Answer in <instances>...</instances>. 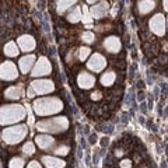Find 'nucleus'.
Returning a JSON list of instances; mask_svg holds the SVG:
<instances>
[{"mask_svg": "<svg viewBox=\"0 0 168 168\" xmlns=\"http://www.w3.org/2000/svg\"><path fill=\"white\" fill-rule=\"evenodd\" d=\"M32 108L38 116H49L60 112L63 109V102L58 97H44L39 100H35Z\"/></svg>", "mask_w": 168, "mask_h": 168, "instance_id": "nucleus-1", "label": "nucleus"}, {"mask_svg": "<svg viewBox=\"0 0 168 168\" xmlns=\"http://www.w3.org/2000/svg\"><path fill=\"white\" fill-rule=\"evenodd\" d=\"M0 123L3 126L4 125H13L17 122L23 121L25 118V109L23 105L18 104H13V105H4L0 109Z\"/></svg>", "mask_w": 168, "mask_h": 168, "instance_id": "nucleus-2", "label": "nucleus"}, {"mask_svg": "<svg viewBox=\"0 0 168 168\" xmlns=\"http://www.w3.org/2000/svg\"><path fill=\"white\" fill-rule=\"evenodd\" d=\"M69 128V121L65 116H56V118L44 119L37 123V129L44 133H60Z\"/></svg>", "mask_w": 168, "mask_h": 168, "instance_id": "nucleus-3", "label": "nucleus"}, {"mask_svg": "<svg viewBox=\"0 0 168 168\" xmlns=\"http://www.w3.org/2000/svg\"><path fill=\"white\" fill-rule=\"evenodd\" d=\"M28 134V128L25 125H17L13 128H7L2 132V139L7 144H17L21 140L25 139Z\"/></svg>", "mask_w": 168, "mask_h": 168, "instance_id": "nucleus-4", "label": "nucleus"}, {"mask_svg": "<svg viewBox=\"0 0 168 168\" xmlns=\"http://www.w3.org/2000/svg\"><path fill=\"white\" fill-rule=\"evenodd\" d=\"M53 90H55V84L50 80H46V79L34 80L28 90V97H34V94H38V95L50 94Z\"/></svg>", "mask_w": 168, "mask_h": 168, "instance_id": "nucleus-5", "label": "nucleus"}, {"mask_svg": "<svg viewBox=\"0 0 168 168\" xmlns=\"http://www.w3.org/2000/svg\"><path fill=\"white\" fill-rule=\"evenodd\" d=\"M18 71H17V66L13 62H3L0 66V77L2 80L6 81H13L17 79Z\"/></svg>", "mask_w": 168, "mask_h": 168, "instance_id": "nucleus-6", "label": "nucleus"}, {"mask_svg": "<svg viewBox=\"0 0 168 168\" xmlns=\"http://www.w3.org/2000/svg\"><path fill=\"white\" fill-rule=\"evenodd\" d=\"M50 70H52V65H50V62L46 58H39L38 59V62L35 63L34 69H32V76L34 77H41V76H48V74L50 73Z\"/></svg>", "mask_w": 168, "mask_h": 168, "instance_id": "nucleus-7", "label": "nucleus"}, {"mask_svg": "<svg viewBox=\"0 0 168 168\" xmlns=\"http://www.w3.org/2000/svg\"><path fill=\"white\" fill-rule=\"evenodd\" d=\"M150 29L154 32L157 37H163L165 34V20H164L163 14H155L151 20H150Z\"/></svg>", "mask_w": 168, "mask_h": 168, "instance_id": "nucleus-8", "label": "nucleus"}, {"mask_svg": "<svg viewBox=\"0 0 168 168\" xmlns=\"http://www.w3.org/2000/svg\"><path fill=\"white\" fill-rule=\"evenodd\" d=\"M105 66H107V60H105V58L101 53H94V55L88 59V62H87V67H88L90 70L95 71V73L102 71L105 69Z\"/></svg>", "mask_w": 168, "mask_h": 168, "instance_id": "nucleus-9", "label": "nucleus"}, {"mask_svg": "<svg viewBox=\"0 0 168 168\" xmlns=\"http://www.w3.org/2000/svg\"><path fill=\"white\" fill-rule=\"evenodd\" d=\"M77 84L84 90H90V88H92V86L95 84V77L92 76L91 73L81 71V73L77 76Z\"/></svg>", "mask_w": 168, "mask_h": 168, "instance_id": "nucleus-10", "label": "nucleus"}, {"mask_svg": "<svg viewBox=\"0 0 168 168\" xmlns=\"http://www.w3.org/2000/svg\"><path fill=\"white\" fill-rule=\"evenodd\" d=\"M17 44H18L20 49L23 52H31L35 48V39L31 37V35H21V37L17 39Z\"/></svg>", "mask_w": 168, "mask_h": 168, "instance_id": "nucleus-11", "label": "nucleus"}, {"mask_svg": "<svg viewBox=\"0 0 168 168\" xmlns=\"http://www.w3.org/2000/svg\"><path fill=\"white\" fill-rule=\"evenodd\" d=\"M35 63H37V62H35V56L34 55H25V56H23V58L20 59V62H18L21 73H24V74L29 73V70H31V69H34Z\"/></svg>", "mask_w": 168, "mask_h": 168, "instance_id": "nucleus-12", "label": "nucleus"}, {"mask_svg": "<svg viewBox=\"0 0 168 168\" xmlns=\"http://www.w3.org/2000/svg\"><path fill=\"white\" fill-rule=\"evenodd\" d=\"M108 3L107 2H100L98 4H94L91 8H90V14H91L92 18H102L105 17V14H107L108 11Z\"/></svg>", "mask_w": 168, "mask_h": 168, "instance_id": "nucleus-13", "label": "nucleus"}, {"mask_svg": "<svg viewBox=\"0 0 168 168\" xmlns=\"http://www.w3.org/2000/svg\"><path fill=\"white\" fill-rule=\"evenodd\" d=\"M121 41H119L118 37H108L107 39L104 41V48L111 53H116L121 50Z\"/></svg>", "mask_w": 168, "mask_h": 168, "instance_id": "nucleus-14", "label": "nucleus"}, {"mask_svg": "<svg viewBox=\"0 0 168 168\" xmlns=\"http://www.w3.org/2000/svg\"><path fill=\"white\" fill-rule=\"evenodd\" d=\"M35 143H37V146L39 147V149L48 150V149H50V147L55 144V140H53L49 134L44 133V134H38V136L35 137Z\"/></svg>", "mask_w": 168, "mask_h": 168, "instance_id": "nucleus-15", "label": "nucleus"}, {"mask_svg": "<svg viewBox=\"0 0 168 168\" xmlns=\"http://www.w3.org/2000/svg\"><path fill=\"white\" fill-rule=\"evenodd\" d=\"M24 95V87L18 84V86H13L8 87L4 91V97L8 98V100H18Z\"/></svg>", "mask_w": 168, "mask_h": 168, "instance_id": "nucleus-16", "label": "nucleus"}, {"mask_svg": "<svg viewBox=\"0 0 168 168\" xmlns=\"http://www.w3.org/2000/svg\"><path fill=\"white\" fill-rule=\"evenodd\" d=\"M44 165L46 168H63L65 167V161L58 157H50V155H44L41 158Z\"/></svg>", "mask_w": 168, "mask_h": 168, "instance_id": "nucleus-17", "label": "nucleus"}, {"mask_svg": "<svg viewBox=\"0 0 168 168\" xmlns=\"http://www.w3.org/2000/svg\"><path fill=\"white\" fill-rule=\"evenodd\" d=\"M155 7L154 0H140L139 2V13L140 14H147Z\"/></svg>", "mask_w": 168, "mask_h": 168, "instance_id": "nucleus-18", "label": "nucleus"}, {"mask_svg": "<svg viewBox=\"0 0 168 168\" xmlns=\"http://www.w3.org/2000/svg\"><path fill=\"white\" fill-rule=\"evenodd\" d=\"M18 46H17L16 42H7V44L4 45V53L7 56H10V58H16L17 55H18Z\"/></svg>", "mask_w": 168, "mask_h": 168, "instance_id": "nucleus-19", "label": "nucleus"}, {"mask_svg": "<svg viewBox=\"0 0 168 168\" xmlns=\"http://www.w3.org/2000/svg\"><path fill=\"white\" fill-rule=\"evenodd\" d=\"M115 79H116V74L113 73V71H107V73H104L102 76H101V84L105 87H109L113 84Z\"/></svg>", "mask_w": 168, "mask_h": 168, "instance_id": "nucleus-20", "label": "nucleus"}, {"mask_svg": "<svg viewBox=\"0 0 168 168\" xmlns=\"http://www.w3.org/2000/svg\"><path fill=\"white\" fill-rule=\"evenodd\" d=\"M76 2L77 0H59L58 2V8H56V10H58V14H63L69 7H71Z\"/></svg>", "mask_w": 168, "mask_h": 168, "instance_id": "nucleus-21", "label": "nucleus"}, {"mask_svg": "<svg viewBox=\"0 0 168 168\" xmlns=\"http://www.w3.org/2000/svg\"><path fill=\"white\" fill-rule=\"evenodd\" d=\"M81 18H83V14H81L80 7H74V10L71 11V13H69V16H67V20L70 21V23H79Z\"/></svg>", "mask_w": 168, "mask_h": 168, "instance_id": "nucleus-22", "label": "nucleus"}, {"mask_svg": "<svg viewBox=\"0 0 168 168\" xmlns=\"http://www.w3.org/2000/svg\"><path fill=\"white\" fill-rule=\"evenodd\" d=\"M8 167L10 168H24V160L20 157L11 158V161L8 163Z\"/></svg>", "mask_w": 168, "mask_h": 168, "instance_id": "nucleus-23", "label": "nucleus"}, {"mask_svg": "<svg viewBox=\"0 0 168 168\" xmlns=\"http://www.w3.org/2000/svg\"><path fill=\"white\" fill-rule=\"evenodd\" d=\"M23 153L24 154H27V155H32L35 153V146H34V143L32 142H27L25 144H24L23 147Z\"/></svg>", "mask_w": 168, "mask_h": 168, "instance_id": "nucleus-24", "label": "nucleus"}, {"mask_svg": "<svg viewBox=\"0 0 168 168\" xmlns=\"http://www.w3.org/2000/svg\"><path fill=\"white\" fill-rule=\"evenodd\" d=\"M83 10H84V14H83V23L84 24H87V25H91V23H92V17H91V14H90V10H88V8H87L86 7V6H84V7H83Z\"/></svg>", "mask_w": 168, "mask_h": 168, "instance_id": "nucleus-25", "label": "nucleus"}, {"mask_svg": "<svg viewBox=\"0 0 168 168\" xmlns=\"http://www.w3.org/2000/svg\"><path fill=\"white\" fill-rule=\"evenodd\" d=\"M90 53H91V49H90V48H80V50H79V59L81 62H84L90 56Z\"/></svg>", "mask_w": 168, "mask_h": 168, "instance_id": "nucleus-26", "label": "nucleus"}, {"mask_svg": "<svg viewBox=\"0 0 168 168\" xmlns=\"http://www.w3.org/2000/svg\"><path fill=\"white\" fill-rule=\"evenodd\" d=\"M53 153H55L56 155H66L69 153V147L67 146H59L53 150Z\"/></svg>", "mask_w": 168, "mask_h": 168, "instance_id": "nucleus-27", "label": "nucleus"}, {"mask_svg": "<svg viewBox=\"0 0 168 168\" xmlns=\"http://www.w3.org/2000/svg\"><path fill=\"white\" fill-rule=\"evenodd\" d=\"M94 34H92L91 31H86L83 34V41L84 42H87V44H92V42H94Z\"/></svg>", "mask_w": 168, "mask_h": 168, "instance_id": "nucleus-28", "label": "nucleus"}, {"mask_svg": "<svg viewBox=\"0 0 168 168\" xmlns=\"http://www.w3.org/2000/svg\"><path fill=\"white\" fill-rule=\"evenodd\" d=\"M119 165H121V168H130L132 167V161L130 160H122Z\"/></svg>", "mask_w": 168, "mask_h": 168, "instance_id": "nucleus-29", "label": "nucleus"}, {"mask_svg": "<svg viewBox=\"0 0 168 168\" xmlns=\"http://www.w3.org/2000/svg\"><path fill=\"white\" fill-rule=\"evenodd\" d=\"M91 100H94V101L101 100V92H100V91H94V92L91 94Z\"/></svg>", "mask_w": 168, "mask_h": 168, "instance_id": "nucleus-30", "label": "nucleus"}, {"mask_svg": "<svg viewBox=\"0 0 168 168\" xmlns=\"http://www.w3.org/2000/svg\"><path fill=\"white\" fill-rule=\"evenodd\" d=\"M27 168H42V165L39 163H38V161H31V163L28 164V167Z\"/></svg>", "mask_w": 168, "mask_h": 168, "instance_id": "nucleus-31", "label": "nucleus"}, {"mask_svg": "<svg viewBox=\"0 0 168 168\" xmlns=\"http://www.w3.org/2000/svg\"><path fill=\"white\" fill-rule=\"evenodd\" d=\"M164 8L168 11V0H164Z\"/></svg>", "mask_w": 168, "mask_h": 168, "instance_id": "nucleus-32", "label": "nucleus"}, {"mask_svg": "<svg viewBox=\"0 0 168 168\" xmlns=\"http://www.w3.org/2000/svg\"><path fill=\"white\" fill-rule=\"evenodd\" d=\"M95 2H98V0H87L88 4H95Z\"/></svg>", "mask_w": 168, "mask_h": 168, "instance_id": "nucleus-33", "label": "nucleus"}, {"mask_svg": "<svg viewBox=\"0 0 168 168\" xmlns=\"http://www.w3.org/2000/svg\"><path fill=\"white\" fill-rule=\"evenodd\" d=\"M167 23H168V21H167Z\"/></svg>", "mask_w": 168, "mask_h": 168, "instance_id": "nucleus-34", "label": "nucleus"}]
</instances>
